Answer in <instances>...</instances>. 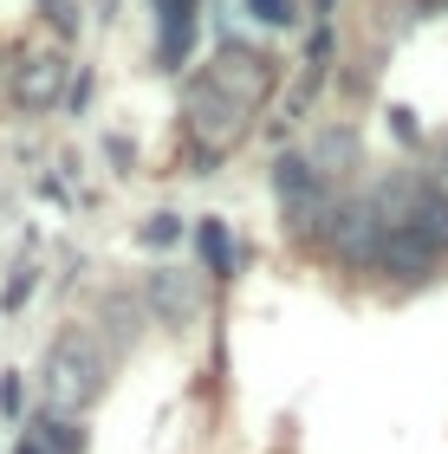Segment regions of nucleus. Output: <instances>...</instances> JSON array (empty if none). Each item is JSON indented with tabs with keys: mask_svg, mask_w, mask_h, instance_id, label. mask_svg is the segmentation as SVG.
<instances>
[{
	"mask_svg": "<svg viewBox=\"0 0 448 454\" xmlns=\"http://www.w3.org/2000/svg\"><path fill=\"white\" fill-rule=\"evenodd\" d=\"M267 98H273V59L260 46H240L228 33L221 52L189 78V98H182V137H189L201 169L221 162L254 130V117L267 111Z\"/></svg>",
	"mask_w": 448,
	"mask_h": 454,
	"instance_id": "1",
	"label": "nucleus"
},
{
	"mask_svg": "<svg viewBox=\"0 0 448 454\" xmlns=\"http://www.w3.org/2000/svg\"><path fill=\"white\" fill-rule=\"evenodd\" d=\"M390 130H397L403 143H416V137H422V130H416V111H410V105H390Z\"/></svg>",
	"mask_w": 448,
	"mask_h": 454,
	"instance_id": "16",
	"label": "nucleus"
},
{
	"mask_svg": "<svg viewBox=\"0 0 448 454\" xmlns=\"http://www.w3.org/2000/svg\"><path fill=\"white\" fill-rule=\"evenodd\" d=\"M410 13H448V0H410Z\"/></svg>",
	"mask_w": 448,
	"mask_h": 454,
	"instance_id": "19",
	"label": "nucleus"
},
{
	"mask_svg": "<svg viewBox=\"0 0 448 454\" xmlns=\"http://www.w3.org/2000/svg\"><path fill=\"white\" fill-rule=\"evenodd\" d=\"M422 182H429L436 195H448V130L429 143V162H422Z\"/></svg>",
	"mask_w": 448,
	"mask_h": 454,
	"instance_id": "12",
	"label": "nucleus"
},
{
	"mask_svg": "<svg viewBox=\"0 0 448 454\" xmlns=\"http://www.w3.org/2000/svg\"><path fill=\"white\" fill-rule=\"evenodd\" d=\"M27 293H33V266H20V273H13V286H7V305H20Z\"/></svg>",
	"mask_w": 448,
	"mask_h": 454,
	"instance_id": "18",
	"label": "nucleus"
},
{
	"mask_svg": "<svg viewBox=\"0 0 448 454\" xmlns=\"http://www.w3.org/2000/svg\"><path fill=\"white\" fill-rule=\"evenodd\" d=\"M150 305H156V318L182 325V318L201 312V286L189 273H176V266H162V273H150Z\"/></svg>",
	"mask_w": 448,
	"mask_h": 454,
	"instance_id": "8",
	"label": "nucleus"
},
{
	"mask_svg": "<svg viewBox=\"0 0 448 454\" xmlns=\"http://www.w3.org/2000/svg\"><path fill=\"white\" fill-rule=\"evenodd\" d=\"M377 215H383V266L403 286H422L448 266V195H436L422 169H397L390 182L371 189Z\"/></svg>",
	"mask_w": 448,
	"mask_h": 454,
	"instance_id": "2",
	"label": "nucleus"
},
{
	"mask_svg": "<svg viewBox=\"0 0 448 454\" xmlns=\"http://www.w3.org/2000/svg\"><path fill=\"white\" fill-rule=\"evenodd\" d=\"M150 7H156V59L182 72L195 46V0H150Z\"/></svg>",
	"mask_w": 448,
	"mask_h": 454,
	"instance_id": "7",
	"label": "nucleus"
},
{
	"mask_svg": "<svg viewBox=\"0 0 448 454\" xmlns=\"http://www.w3.org/2000/svg\"><path fill=\"white\" fill-rule=\"evenodd\" d=\"M176 240H182V215H150L144 247H176Z\"/></svg>",
	"mask_w": 448,
	"mask_h": 454,
	"instance_id": "14",
	"label": "nucleus"
},
{
	"mask_svg": "<svg viewBox=\"0 0 448 454\" xmlns=\"http://www.w3.org/2000/svg\"><path fill=\"white\" fill-rule=\"evenodd\" d=\"M305 156H312V169L332 182V176H344V169L358 162V130H344V123H338V130H325L318 150H305Z\"/></svg>",
	"mask_w": 448,
	"mask_h": 454,
	"instance_id": "10",
	"label": "nucleus"
},
{
	"mask_svg": "<svg viewBox=\"0 0 448 454\" xmlns=\"http://www.w3.org/2000/svg\"><path fill=\"white\" fill-rule=\"evenodd\" d=\"M195 247H201V273H208V279H234V240H228L221 221H201Z\"/></svg>",
	"mask_w": 448,
	"mask_h": 454,
	"instance_id": "11",
	"label": "nucleus"
},
{
	"mask_svg": "<svg viewBox=\"0 0 448 454\" xmlns=\"http://www.w3.org/2000/svg\"><path fill=\"white\" fill-rule=\"evenodd\" d=\"M273 195H279V215H287V227H293L299 240H318L325 227H332V215H338L332 182L312 169V156H305V150H293V156L273 162Z\"/></svg>",
	"mask_w": 448,
	"mask_h": 454,
	"instance_id": "4",
	"label": "nucleus"
},
{
	"mask_svg": "<svg viewBox=\"0 0 448 454\" xmlns=\"http://www.w3.org/2000/svg\"><path fill=\"white\" fill-rule=\"evenodd\" d=\"M105 344H98L91 332H66L52 350H46V370H39V383H46V403L66 416V409H91L98 396H105Z\"/></svg>",
	"mask_w": 448,
	"mask_h": 454,
	"instance_id": "3",
	"label": "nucleus"
},
{
	"mask_svg": "<svg viewBox=\"0 0 448 454\" xmlns=\"http://www.w3.org/2000/svg\"><path fill=\"white\" fill-rule=\"evenodd\" d=\"M13 454H39V448H33V442H20V448H13Z\"/></svg>",
	"mask_w": 448,
	"mask_h": 454,
	"instance_id": "20",
	"label": "nucleus"
},
{
	"mask_svg": "<svg viewBox=\"0 0 448 454\" xmlns=\"http://www.w3.org/2000/svg\"><path fill=\"white\" fill-rule=\"evenodd\" d=\"M0 416L20 422V377H0Z\"/></svg>",
	"mask_w": 448,
	"mask_h": 454,
	"instance_id": "17",
	"label": "nucleus"
},
{
	"mask_svg": "<svg viewBox=\"0 0 448 454\" xmlns=\"http://www.w3.org/2000/svg\"><path fill=\"white\" fill-rule=\"evenodd\" d=\"M27 442L39 454H85V428H72L66 416H33L27 422Z\"/></svg>",
	"mask_w": 448,
	"mask_h": 454,
	"instance_id": "9",
	"label": "nucleus"
},
{
	"mask_svg": "<svg viewBox=\"0 0 448 454\" xmlns=\"http://www.w3.org/2000/svg\"><path fill=\"white\" fill-rule=\"evenodd\" d=\"M59 91H66V59L52 46H20L7 59V98L20 111H52Z\"/></svg>",
	"mask_w": 448,
	"mask_h": 454,
	"instance_id": "6",
	"label": "nucleus"
},
{
	"mask_svg": "<svg viewBox=\"0 0 448 454\" xmlns=\"http://www.w3.org/2000/svg\"><path fill=\"white\" fill-rule=\"evenodd\" d=\"M46 13H52L59 33H78V0H46Z\"/></svg>",
	"mask_w": 448,
	"mask_h": 454,
	"instance_id": "15",
	"label": "nucleus"
},
{
	"mask_svg": "<svg viewBox=\"0 0 448 454\" xmlns=\"http://www.w3.org/2000/svg\"><path fill=\"white\" fill-rule=\"evenodd\" d=\"M325 247H332V260L344 273H377L383 266V215H377V201L371 195L338 201L332 227H325Z\"/></svg>",
	"mask_w": 448,
	"mask_h": 454,
	"instance_id": "5",
	"label": "nucleus"
},
{
	"mask_svg": "<svg viewBox=\"0 0 448 454\" xmlns=\"http://www.w3.org/2000/svg\"><path fill=\"white\" fill-rule=\"evenodd\" d=\"M248 13L260 20V27H293V20H299L293 0H248Z\"/></svg>",
	"mask_w": 448,
	"mask_h": 454,
	"instance_id": "13",
	"label": "nucleus"
}]
</instances>
